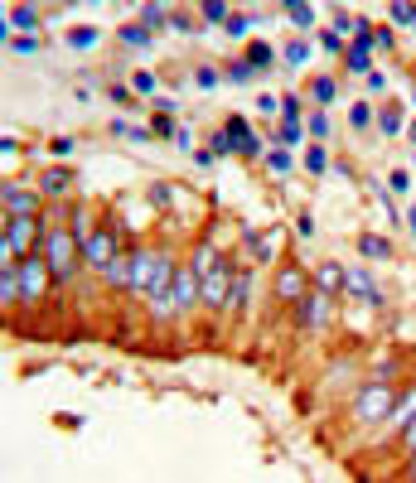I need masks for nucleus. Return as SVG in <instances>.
<instances>
[{
	"instance_id": "f257e3e1",
	"label": "nucleus",
	"mask_w": 416,
	"mask_h": 483,
	"mask_svg": "<svg viewBox=\"0 0 416 483\" xmlns=\"http://www.w3.org/2000/svg\"><path fill=\"white\" fill-rule=\"evenodd\" d=\"M126 275H131V290L150 300H169V280H174V261L165 251H131L126 256Z\"/></svg>"
},
{
	"instance_id": "f03ea898",
	"label": "nucleus",
	"mask_w": 416,
	"mask_h": 483,
	"mask_svg": "<svg viewBox=\"0 0 416 483\" xmlns=\"http://www.w3.org/2000/svg\"><path fill=\"white\" fill-rule=\"evenodd\" d=\"M78 251H83V242L73 237V227H54V232H49V242H44V261H49L54 285H68V280H73Z\"/></svg>"
},
{
	"instance_id": "7ed1b4c3",
	"label": "nucleus",
	"mask_w": 416,
	"mask_h": 483,
	"mask_svg": "<svg viewBox=\"0 0 416 483\" xmlns=\"http://www.w3.org/2000/svg\"><path fill=\"white\" fill-rule=\"evenodd\" d=\"M39 232H44V222H39V217H5L0 251H5L10 261H25V256L39 251Z\"/></svg>"
},
{
	"instance_id": "20e7f679",
	"label": "nucleus",
	"mask_w": 416,
	"mask_h": 483,
	"mask_svg": "<svg viewBox=\"0 0 416 483\" xmlns=\"http://www.w3.org/2000/svg\"><path fill=\"white\" fill-rule=\"evenodd\" d=\"M392 406H397V397H392L388 382H368L359 392V402H354V416H359V421H388Z\"/></svg>"
},
{
	"instance_id": "39448f33",
	"label": "nucleus",
	"mask_w": 416,
	"mask_h": 483,
	"mask_svg": "<svg viewBox=\"0 0 416 483\" xmlns=\"http://www.w3.org/2000/svg\"><path fill=\"white\" fill-rule=\"evenodd\" d=\"M49 280H54V275H49L44 251H34V256H25V261H20V295H25V300H39Z\"/></svg>"
},
{
	"instance_id": "423d86ee",
	"label": "nucleus",
	"mask_w": 416,
	"mask_h": 483,
	"mask_svg": "<svg viewBox=\"0 0 416 483\" xmlns=\"http://www.w3.org/2000/svg\"><path fill=\"white\" fill-rule=\"evenodd\" d=\"M198 300H203V280H198L194 271H174V280H169V305H174V309H194Z\"/></svg>"
},
{
	"instance_id": "0eeeda50",
	"label": "nucleus",
	"mask_w": 416,
	"mask_h": 483,
	"mask_svg": "<svg viewBox=\"0 0 416 483\" xmlns=\"http://www.w3.org/2000/svg\"><path fill=\"white\" fill-rule=\"evenodd\" d=\"M232 280H237V271L223 261V266L213 271L208 280H203V305H213V309H227V305H232V290H227Z\"/></svg>"
},
{
	"instance_id": "6e6552de",
	"label": "nucleus",
	"mask_w": 416,
	"mask_h": 483,
	"mask_svg": "<svg viewBox=\"0 0 416 483\" xmlns=\"http://www.w3.org/2000/svg\"><path fill=\"white\" fill-rule=\"evenodd\" d=\"M83 256H87V266H116V232L111 227H102V232H92V237L83 242Z\"/></svg>"
},
{
	"instance_id": "1a4fd4ad",
	"label": "nucleus",
	"mask_w": 416,
	"mask_h": 483,
	"mask_svg": "<svg viewBox=\"0 0 416 483\" xmlns=\"http://www.w3.org/2000/svg\"><path fill=\"white\" fill-rule=\"evenodd\" d=\"M0 203H5V217H39V198H34V188L5 184V188H0Z\"/></svg>"
},
{
	"instance_id": "9d476101",
	"label": "nucleus",
	"mask_w": 416,
	"mask_h": 483,
	"mask_svg": "<svg viewBox=\"0 0 416 483\" xmlns=\"http://www.w3.org/2000/svg\"><path fill=\"white\" fill-rule=\"evenodd\" d=\"M305 290H310V280H305L300 266H281L276 271V295L281 300H305Z\"/></svg>"
},
{
	"instance_id": "9b49d317",
	"label": "nucleus",
	"mask_w": 416,
	"mask_h": 483,
	"mask_svg": "<svg viewBox=\"0 0 416 483\" xmlns=\"http://www.w3.org/2000/svg\"><path fill=\"white\" fill-rule=\"evenodd\" d=\"M344 285H349V295L368 300V305H383V290L373 285V275H368V271H354V266H344Z\"/></svg>"
},
{
	"instance_id": "f8f14e48",
	"label": "nucleus",
	"mask_w": 416,
	"mask_h": 483,
	"mask_svg": "<svg viewBox=\"0 0 416 483\" xmlns=\"http://www.w3.org/2000/svg\"><path fill=\"white\" fill-rule=\"evenodd\" d=\"M310 290H320V295H339L344 290V266L339 261H325V266L315 271V285Z\"/></svg>"
},
{
	"instance_id": "ddd939ff",
	"label": "nucleus",
	"mask_w": 416,
	"mask_h": 483,
	"mask_svg": "<svg viewBox=\"0 0 416 483\" xmlns=\"http://www.w3.org/2000/svg\"><path fill=\"white\" fill-rule=\"evenodd\" d=\"M39 188H44L49 198H63V193H73V169H63V164H54V169H44V179H39Z\"/></svg>"
},
{
	"instance_id": "4468645a",
	"label": "nucleus",
	"mask_w": 416,
	"mask_h": 483,
	"mask_svg": "<svg viewBox=\"0 0 416 483\" xmlns=\"http://www.w3.org/2000/svg\"><path fill=\"white\" fill-rule=\"evenodd\" d=\"M349 68L354 73H373V39H354L349 44Z\"/></svg>"
},
{
	"instance_id": "2eb2a0df",
	"label": "nucleus",
	"mask_w": 416,
	"mask_h": 483,
	"mask_svg": "<svg viewBox=\"0 0 416 483\" xmlns=\"http://www.w3.org/2000/svg\"><path fill=\"white\" fill-rule=\"evenodd\" d=\"M227 131L237 135V145H242V155H262V140L247 131V121L242 116H227Z\"/></svg>"
},
{
	"instance_id": "dca6fc26",
	"label": "nucleus",
	"mask_w": 416,
	"mask_h": 483,
	"mask_svg": "<svg viewBox=\"0 0 416 483\" xmlns=\"http://www.w3.org/2000/svg\"><path fill=\"white\" fill-rule=\"evenodd\" d=\"M271 63H276V49H271V44H262V39L247 44V68H252V73H266Z\"/></svg>"
},
{
	"instance_id": "f3484780",
	"label": "nucleus",
	"mask_w": 416,
	"mask_h": 483,
	"mask_svg": "<svg viewBox=\"0 0 416 483\" xmlns=\"http://www.w3.org/2000/svg\"><path fill=\"white\" fill-rule=\"evenodd\" d=\"M218 266H223V256H218V251H213V246H198V251H194V266H189V271H194L198 280H208V275H213Z\"/></svg>"
},
{
	"instance_id": "a211bd4d",
	"label": "nucleus",
	"mask_w": 416,
	"mask_h": 483,
	"mask_svg": "<svg viewBox=\"0 0 416 483\" xmlns=\"http://www.w3.org/2000/svg\"><path fill=\"white\" fill-rule=\"evenodd\" d=\"M0 300L5 305L20 300V261H5V271H0Z\"/></svg>"
},
{
	"instance_id": "6ab92c4d",
	"label": "nucleus",
	"mask_w": 416,
	"mask_h": 483,
	"mask_svg": "<svg viewBox=\"0 0 416 483\" xmlns=\"http://www.w3.org/2000/svg\"><path fill=\"white\" fill-rule=\"evenodd\" d=\"M359 251L368 256V261H383V256L392 251V242H383L378 232H363V237H359Z\"/></svg>"
},
{
	"instance_id": "aec40b11",
	"label": "nucleus",
	"mask_w": 416,
	"mask_h": 483,
	"mask_svg": "<svg viewBox=\"0 0 416 483\" xmlns=\"http://www.w3.org/2000/svg\"><path fill=\"white\" fill-rule=\"evenodd\" d=\"M388 421H392V426H402V430L412 426V421H416V392H407L402 402L392 406V416H388Z\"/></svg>"
},
{
	"instance_id": "412c9836",
	"label": "nucleus",
	"mask_w": 416,
	"mask_h": 483,
	"mask_svg": "<svg viewBox=\"0 0 416 483\" xmlns=\"http://www.w3.org/2000/svg\"><path fill=\"white\" fill-rule=\"evenodd\" d=\"M310 97H315L320 107H330V102H339V82L334 78H315L310 82Z\"/></svg>"
},
{
	"instance_id": "4be33fe9",
	"label": "nucleus",
	"mask_w": 416,
	"mask_h": 483,
	"mask_svg": "<svg viewBox=\"0 0 416 483\" xmlns=\"http://www.w3.org/2000/svg\"><path fill=\"white\" fill-rule=\"evenodd\" d=\"M325 300H330V295L310 290V300H300V319H305V324H320V319H325Z\"/></svg>"
},
{
	"instance_id": "5701e85b",
	"label": "nucleus",
	"mask_w": 416,
	"mask_h": 483,
	"mask_svg": "<svg viewBox=\"0 0 416 483\" xmlns=\"http://www.w3.org/2000/svg\"><path fill=\"white\" fill-rule=\"evenodd\" d=\"M286 20H291L296 29H310V25H315V5H300V0H291V5H286Z\"/></svg>"
},
{
	"instance_id": "b1692460",
	"label": "nucleus",
	"mask_w": 416,
	"mask_h": 483,
	"mask_svg": "<svg viewBox=\"0 0 416 483\" xmlns=\"http://www.w3.org/2000/svg\"><path fill=\"white\" fill-rule=\"evenodd\" d=\"M116 39L131 44V49H145V44H150V29H145V25H121V29H116Z\"/></svg>"
},
{
	"instance_id": "393cba45",
	"label": "nucleus",
	"mask_w": 416,
	"mask_h": 483,
	"mask_svg": "<svg viewBox=\"0 0 416 483\" xmlns=\"http://www.w3.org/2000/svg\"><path fill=\"white\" fill-rule=\"evenodd\" d=\"M5 25H10V29H25V34H29V29L39 25V10H29V5H15V10H10V20H5Z\"/></svg>"
},
{
	"instance_id": "a878e982",
	"label": "nucleus",
	"mask_w": 416,
	"mask_h": 483,
	"mask_svg": "<svg viewBox=\"0 0 416 483\" xmlns=\"http://www.w3.org/2000/svg\"><path fill=\"white\" fill-rule=\"evenodd\" d=\"M213 155H242V145H237V135L223 126L218 135H213Z\"/></svg>"
},
{
	"instance_id": "bb28decb",
	"label": "nucleus",
	"mask_w": 416,
	"mask_h": 483,
	"mask_svg": "<svg viewBox=\"0 0 416 483\" xmlns=\"http://www.w3.org/2000/svg\"><path fill=\"white\" fill-rule=\"evenodd\" d=\"M155 87H160V78H155L150 68H140L136 78H131V92H140V97H155Z\"/></svg>"
},
{
	"instance_id": "cd10ccee",
	"label": "nucleus",
	"mask_w": 416,
	"mask_h": 483,
	"mask_svg": "<svg viewBox=\"0 0 416 483\" xmlns=\"http://www.w3.org/2000/svg\"><path fill=\"white\" fill-rule=\"evenodd\" d=\"M198 15L208 20V25H227L232 15H227V5H218V0H208V5H198Z\"/></svg>"
},
{
	"instance_id": "c85d7f7f",
	"label": "nucleus",
	"mask_w": 416,
	"mask_h": 483,
	"mask_svg": "<svg viewBox=\"0 0 416 483\" xmlns=\"http://www.w3.org/2000/svg\"><path fill=\"white\" fill-rule=\"evenodd\" d=\"M97 39H102L97 29H68V49H92Z\"/></svg>"
},
{
	"instance_id": "c756f323",
	"label": "nucleus",
	"mask_w": 416,
	"mask_h": 483,
	"mask_svg": "<svg viewBox=\"0 0 416 483\" xmlns=\"http://www.w3.org/2000/svg\"><path fill=\"white\" fill-rule=\"evenodd\" d=\"M10 54H39V34H10Z\"/></svg>"
},
{
	"instance_id": "7c9ffc66",
	"label": "nucleus",
	"mask_w": 416,
	"mask_h": 483,
	"mask_svg": "<svg viewBox=\"0 0 416 483\" xmlns=\"http://www.w3.org/2000/svg\"><path fill=\"white\" fill-rule=\"evenodd\" d=\"M140 25H145V29L169 25V10H165V5H145V10H140Z\"/></svg>"
},
{
	"instance_id": "2f4dec72",
	"label": "nucleus",
	"mask_w": 416,
	"mask_h": 483,
	"mask_svg": "<svg viewBox=\"0 0 416 483\" xmlns=\"http://www.w3.org/2000/svg\"><path fill=\"white\" fill-rule=\"evenodd\" d=\"M305 169H310V174H325V169H330V155H325L320 145H310V150H305Z\"/></svg>"
},
{
	"instance_id": "473e14b6",
	"label": "nucleus",
	"mask_w": 416,
	"mask_h": 483,
	"mask_svg": "<svg viewBox=\"0 0 416 483\" xmlns=\"http://www.w3.org/2000/svg\"><path fill=\"white\" fill-rule=\"evenodd\" d=\"M378 126H383L388 135H397V131H402V111H397V107H383V111H378Z\"/></svg>"
},
{
	"instance_id": "72a5a7b5",
	"label": "nucleus",
	"mask_w": 416,
	"mask_h": 483,
	"mask_svg": "<svg viewBox=\"0 0 416 483\" xmlns=\"http://www.w3.org/2000/svg\"><path fill=\"white\" fill-rule=\"evenodd\" d=\"M388 15L397 20V25H416V5H407V0H397V5H392Z\"/></svg>"
},
{
	"instance_id": "f704fd0d",
	"label": "nucleus",
	"mask_w": 416,
	"mask_h": 483,
	"mask_svg": "<svg viewBox=\"0 0 416 483\" xmlns=\"http://www.w3.org/2000/svg\"><path fill=\"white\" fill-rule=\"evenodd\" d=\"M305 58H310V44H300V39H296V44H286V63H291V68H300Z\"/></svg>"
},
{
	"instance_id": "c9c22d12",
	"label": "nucleus",
	"mask_w": 416,
	"mask_h": 483,
	"mask_svg": "<svg viewBox=\"0 0 416 483\" xmlns=\"http://www.w3.org/2000/svg\"><path fill=\"white\" fill-rule=\"evenodd\" d=\"M300 135H305V131H300V121H286V126L276 131V145H296Z\"/></svg>"
},
{
	"instance_id": "e433bc0d",
	"label": "nucleus",
	"mask_w": 416,
	"mask_h": 483,
	"mask_svg": "<svg viewBox=\"0 0 416 483\" xmlns=\"http://www.w3.org/2000/svg\"><path fill=\"white\" fill-rule=\"evenodd\" d=\"M281 116H286V121H300V97H296V92L281 97Z\"/></svg>"
},
{
	"instance_id": "4c0bfd02",
	"label": "nucleus",
	"mask_w": 416,
	"mask_h": 483,
	"mask_svg": "<svg viewBox=\"0 0 416 483\" xmlns=\"http://www.w3.org/2000/svg\"><path fill=\"white\" fill-rule=\"evenodd\" d=\"M252 78H257V73L247 68V58H242V63H227V82H252Z\"/></svg>"
},
{
	"instance_id": "58836bf2",
	"label": "nucleus",
	"mask_w": 416,
	"mask_h": 483,
	"mask_svg": "<svg viewBox=\"0 0 416 483\" xmlns=\"http://www.w3.org/2000/svg\"><path fill=\"white\" fill-rule=\"evenodd\" d=\"M349 121H354L359 131H363V126H373V107H368V102H359V107L349 111Z\"/></svg>"
},
{
	"instance_id": "ea45409f",
	"label": "nucleus",
	"mask_w": 416,
	"mask_h": 483,
	"mask_svg": "<svg viewBox=\"0 0 416 483\" xmlns=\"http://www.w3.org/2000/svg\"><path fill=\"white\" fill-rule=\"evenodd\" d=\"M310 135H330V116H325V111L310 116Z\"/></svg>"
},
{
	"instance_id": "a19ab883",
	"label": "nucleus",
	"mask_w": 416,
	"mask_h": 483,
	"mask_svg": "<svg viewBox=\"0 0 416 483\" xmlns=\"http://www.w3.org/2000/svg\"><path fill=\"white\" fill-rule=\"evenodd\" d=\"M169 25L179 29V34H194V29H198V20H189V15H169Z\"/></svg>"
},
{
	"instance_id": "79ce46f5",
	"label": "nucleus",
	"mask_w": 416,
	"mask_h": 483,
	"mask_svg": "<svg viewBox=\"0 0 416 483\" xmlns=\"http://www.w3.org/2000/svg\"><path fill=\"white\" fill-rule=\"evenodd\" d=\"M111 102H116V107H131L136 92H131V87H111Z\"/></svg>"
},
{
	"instance_id": "37998d69",
	"label": "nucleus",
	"mask_w": 416,
	"mask_h": 483,
	"mask_svg": "<svg viewBox=\"0 0 416 483\" xmlns=\"http://www.w3.org/2000/svg\"><path fill=\"white\" fill-rule=\"evenodd\" d=\"M373 44H378V49H392V29L388 25H373Z\"/></svg>"
},
{
	"instance_id": "c03bdc74",
	"label": "nucleus",
	"mask_w": 416,
	"mask_h": 483,
	"mask_svg": "<svg viewBox=\"0 0 416 483\" xmlns=\"http://www.w3.org/2000/svg\"><path fill=\"white\" fill-rule=\"evenodd\" d=\"M223 29H227V34H247V29H252V20H247V15H232V20H227Z\"/></svg>"
},
{
	"instance_id": "a18cd8bd",
	"label": "nucleus",
	"mask_w": 416,
	"mask_h": 483,
	"mask_svg": "<svg viewBox=\"0 0 416 483\" xmlns=\"http://www.w3.org/2000/svg\"><path fill=\"white\" fill-rule=\"evenodd\" d=\"M150 131H155V135H174V121H169L165 111H160V116H155V121H150Z\"/></svg>"
},
{
	"instance_id": "49530a36",
	"label": "nucleus",
	"mask_w": 416,
	"mask_h": 483,
	"mask_svg": "<svg viewBox=\"0 0 416 483\" xmlns=\"http://www.w3.org/2000/svg\"><path fill=\"white\" fill-rule=\"evenodd\" d=\"M266 160H271V169H276V174H286V169H291V155H286V150H271Z\"/></svg>"
},
{
	"instance_id": "de8ad7c7",
	"label": "nucleus",
	"mask_w": 416,
	"mask_h": 483,
	"mask_svg": "<svg viewBox=\"0 0 416 483\" xmlns=\"http://www.w3.org/2000/svg\"><path fill=\"white\" fill-rule=\"evenodd\" d=\"M296 232H300V237H315V217L300 213V217H296Z\"/></svg>"
},
{
	"instance_id": "09e8293b",
	"label": "nucleus",
	"mask_w": 416,
	"mask_h": 483,
	"mask_svg": "<svg viewBox=\"0 0 416 483\" xmlns=\"http://www.w3.org/2000/svg\"><path fill=\"white\" fill-rule=\"evenodd\" d=\"M49 150H54V155H73V140H68V135H54V145H49Z\"/></svg>"
},
{
	"instance_id": "8fccbe9b",
	"label": "nucleus",
	"mask_w": 416,
	"mask_h": 483,
	"mask_svg": "<svg viewBox=\"0 0 416 483\" xmlns=\"http://www.w3.org/2000/svg\"><path fill=\"white\" fill-rule=\"evenodd\" d=\"M392 188H397V193L412 188V174H407V169H392Z\"/></svg>"
},
{
	"instance_id": "3c124183",
	"label": "nucleus",
	"mask_w": 416,
	"mask_h": 483,
	"mask_svg": "<svg viewBox=\"0 0 416 483\" xmlns=\"http://www.w3.org/2000/svg\"><path fill=\"white\" fill-rule=\"evenodd\" d=\"M194 78H198V87H218V73H213V68H198Z\"/></svg>"
},
{
	"instance_id": "603ef678",
	"label": "nucleus",
	"mask_w": 416,
	"mask_h": 483,
	"mask_svg": "<svg viewBox=\"0 0 416 483\" xmlns=\"http://www.w3.org/2000/svg\"><path fill=\"white\" fill-rule=\"evenodd\" d=\"M257 111H266V116H271V111H281V102H276V97H257Z\"/></svg>"
},
{
	"instance_id": "864d4df0",
	"label": "nucleus",
	"mask_w": 416,
	"mask_h": 483,
	"mask_svg": "<svg viewBox=\"0 0 416 483\" xmlns=\"http://www.w3.org/2000/svg\"><path fill=\"white\" fill-rule=\"evenodd\" d=\"M402 445H407V450H412V455H416V421H412V426H407V430H402Z\"/></svg>"
},
{
	"instance_id": "5fc2aeb1",
	"label": "nucleus",
	"mask_w": 416,
	"mask_h": 483,
	"mask_svg": "<svg viewBox=\"0 0 416 483\" xmlns=\"http://www.w3.org/2000/svg\"><path fill=\"white\" fill-rule=\"evenodd\" d=\"M407 222H412V232H416V208H412V213H407Z\"/></svg>"
},
{
	"instance_id": "6e6d98bb",
	"label": "nucleus",
	"mask_w": 416,
	"mask_h": 483,
	"mask_svg": "<svg viewBox=\"0 0 416 483\" xmlns=\"http://www.w3.org/2000/svg\"><path fill=\"white\" fill-rule=\"evenodd\" d=\"M407 135H412V145H416V121H412V131H407Z\"/></svg>"
},
{
	"instance_id": "4d7b16f0",
	"label": "nucleus",
	"mask_w": 416,
	"mask_h": 483,
	"mask_svg": "<svg viewBox=\"0 0 416 483\" xmlns=\"http://www.w3.org/2000/svg\"><path fill=\"white\" fill-rule=\"evenodd\" d=\"M412 483H416V459H412Z\"/></svg>"
}]
</instances>
